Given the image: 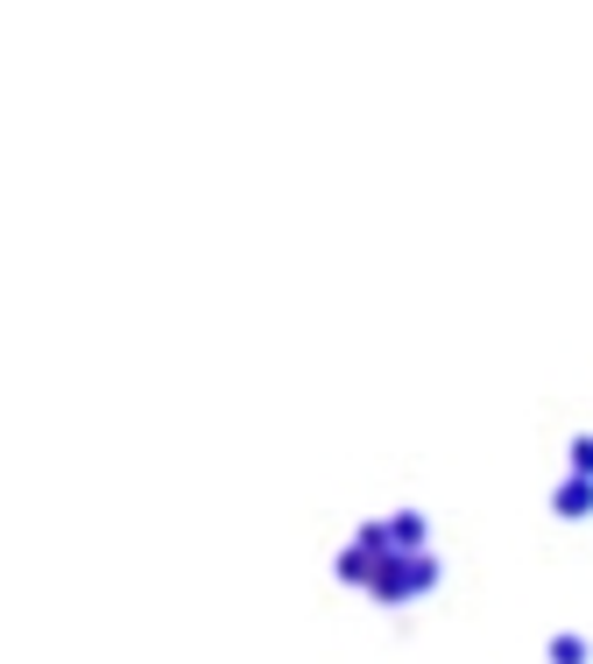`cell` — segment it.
Listing matches in <instances>:
<instances>
[{
	"mask_svg": "<svg viewBox=\"0 0 593 664\" xmlns=\"http://www.w3.org/2000/svg\"><path fill=\"white\" fill-rule=\"evenodd\" d=\"M339 573H347V579H367V544H361V552H347V558H339Z\"/></svg>",
	"mask_w": 593,
	"mask_h": 664,
	"instance_id": "1",
	"label": "cell"
}]
</instances>
